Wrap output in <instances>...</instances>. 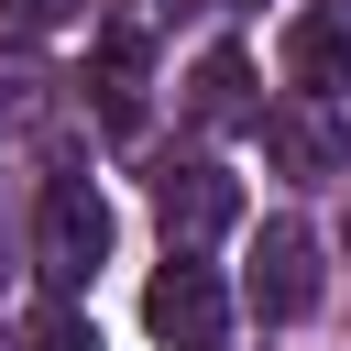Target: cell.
I'll return each mask as SVG.
<instances>
[{"label": "cell", "mask_w": 351, "mask_h": 351, "mask_svg": "<svg viewBox=\"0 0 351 351\" xmlns=\"http://www.w3.org/2000/svg\"><path fill=\"white\" fill-rule=\"evenodd\" d=\"M186 110H197L208 132H241V121H252V66H241V44H208V55H197Z\"/></svg>", "instance_id": "6"}, {"label": "cell", "mask_w": 351, "mask_h": 351, "mask_svg": "<svg viewBox=\"0 0 351 351\" xmlns=\"http://www.w3.org/2000/svg\"><path fill=\"white\" fill-rule=\"evenodd\" d=\"M252 307L263 318H307L318 307V241H307V219H263V241H252Z\"/></svg>", "instance_id": "4"}, {"label": "cell", "mask_w": 351, "mask_h": 351, "mask_svg": "<svg viewBox=\"0 0 351 351\" xmlns=\"http://www.w3.org/2000/svg\"><path fill=\"white\" fill-rule=\"evenodd\" d=\"M33 351H99V340H88L66 307H44V318H33Z\"/></svg>", "instance_id": "8"}, {"label": "cell", "mask_w": 351, "mask_h": 351, "mask_svg": "<svg viewBox=\"0 0 351 351\" xmlns=\"http://www.w3.org/2000/svg\"><path fill=\"white\" fill-rule=\"evenodd\" d=\"M230 219H241L230 165H176V176H165V263H197Z\"/></svg>", "instance_id": "3"}, {"label": "cell", "mask_w": 351, "mask_h": 351, "mask_svg": "<svg viewBox=\"0 0 351 351\" xmlns=\"http://www.w3.org/2000/svg\"><path fill=\"white\" fill-rule=\"evenodd\" d=\"M99 121H110V132L143 121V99H132V33H110V55H99Z\"/></svg>", "instance_id": "7"}, {"label": "cell", "mask_w": 351, "mask_h": 351, "mask_svg": "<svg viewBox=\"0 0 351 351\" xmlns=\"http://www.w3.org/2000/svg\"><path fill=\"white\" fill-rule=\"evenodd\" d=\"M143 329H154L165 351H219V340H230L219 274H208V263H165V274L143 285Z\"/></svg>", "instance_id": "2"}, {"label": "cell", "mask_w": 351, "mask_h": 351, "mask_svg": "<svg viewBox=\"0 0 351 351\" xmlns=\"http://www.w3.org/2000/svg\"><path fill=\"white\" fill-rule=\"evenodd\" d=\"M274 154H285V165H318V154H329V143H318V132H307V121H274Z\"/></svg>", "instance_id": "9"}, {"label": "cell", "mask_w": 351, "mask_h": 351, "mask_svg": "<svg viewBox=\"0 0 351 351\" xmlns=\"http://www.w3.org/2000/svg\"><path fill=\"white\" fill-rule=\"evenodd\" d=\"M33 263H44V285H88V274L110 263V208H99L88 176H55V186H44V241H33Z\"/></svg>", "instance_id": "1"}, {"label": "cell", "mask_w": 351, "mask_h": 351, "mask_svg": "<svg viewBox=\"0 0 351 351\" xmlns=\"http://www.w3.org/2000/svg\"><path fill=\"white\" fill-rule=\"evenodd\" d=\"M0 11H11V22H33V33H55V22L77 11V0H0Z\"/></svg>", "instance_id": "10"}, {"label": "cell", "mask_w": 351, "mask_h": 351, "mask_svg": "<svg viewBox=\"0 0 351 351\" xmlns=\"http://www.w3.org/2000/svg\"><path fill=\"white\" fill-rule=\"evenodd\" d=\"M285 77L307 99H340L351 88V11H296L285 22Z\"/></svg>", "instance_id": "5"}]
</instances>
